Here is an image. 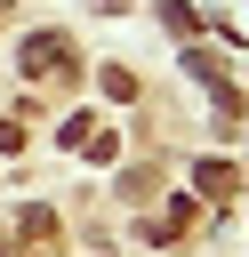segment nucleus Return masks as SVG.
I'll return each instance as SVG.
<instances>
[{"label": "nucleus", "mask_w": 249, "mask_h": 257, "mask_svg": "<svg viewBox=\"0 0 249 257\" xmlns=\"http://www.w3.org/2000/svg\"><path fill=\"white\" fill-rule=\"evenodd\" d=\"M64 56H72L64 32H32V40H24V72H64Z\"/></svg>", "instance_id": "f257e3e1"}]
</instances>
